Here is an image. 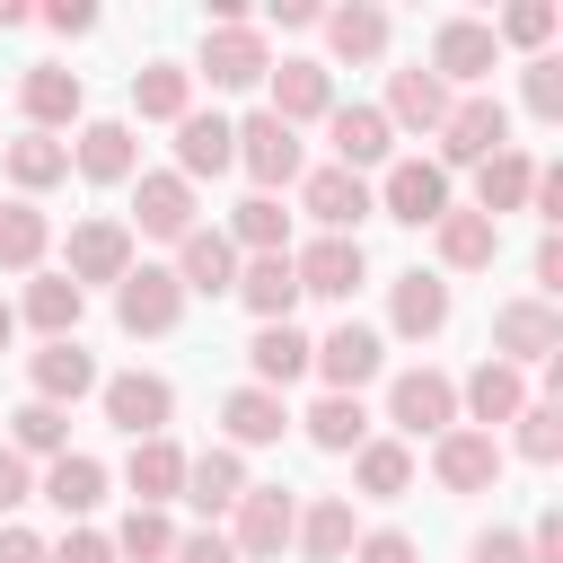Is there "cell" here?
<instances>
[{"label": "cell", "mask_w": 563, "mask_h": 563, "mask_svg": "<svg viewBox=\"0 0 563 563\" xmlns=\"http://www.w3.org/2000/svg\"><path fill=\"white\" fill-rule=\"evenodd\" d=\"M79 308H88V290H79L70 273H35V282H26V325H35L44 343H70V334H79Z\"/></svg>", "instance_id": "d6a6232c"}, {"label": "cell", "mask_w": 563, "mask_h": 563, "mask_svg": "<svg viewBox=\"0 0 563 563\" xmlns=\"http://www.w3.org/2000/svg\"><path fill=\"white\" fill-rule=\"evenodd\" d=\"M519 97H528V114H537V123H563V62H554V53H537V62L519 70Z\"/></svg>", "instance_id": "c3c4849f"}, {"label": "cell", "mask_w": 563, "mask_h": 563, "mask_svg": "<svg viewBox=\"0 0 563 563\" xmlns=\"http://www.w3.org/2000/svg\"><path fill=\"white\" fill-rule=\"evenodd\" d=\"M449 106H457V97H449L431 70H396L378 114H387V132H396V123H405V132H440V123H449Z\"/></svg>", "instance_id": "cb8c5ba5"}, {"label": "cell", "mask_w": 563, "mask_h": 563, "mask_svg": "<svg viewBox=\"0 0 563 563\" xmlns=\"http://www.w3.org/2000/svg\"><path fill=\"white\" fill-rule=\"evenodd\" d=\"M18 106H26V123H35V132H62V123H79L88 88H79V70H62V62H35V70L18 79Z\"/></svg>", "instance_id": "ac0fdd59"}, {"label": "cell", "mask_w": 563, "mask_h": 563, "mask_svg": "<svg viewBox=\"0 0 563 563\" xmlns=\"http://www.w3.org/2000/svg\"><path fill=\"white\" fill-rule=\"evenodd\" d=\"M53 563H114V545H106L97 528H70V537L53 545Z\"/></svg>", "instance_id": "db71d44e"}, {"label": "cell", "mask_w": 563, "mask_h": 563, "mask_svg": "<svg viewBox=\"0 0 563 563\" xmlns=\"http://www.w3.org/2000/svg\"><path fill=\"white\" fill-rule=\"evenodd\" d=\"M194 79H211V88H255V79H273V53H264V35L255 26H202V70Z\"/></svg>", "instance_id": "8fae6325"}, {"label": "cell", "mask_w": 563, "mask_h": 563, "mask_svg": "<svg viewBox=\"0 0 563 563\" xmlns=\"http://www.w3.org/2000/svg\"><path fill=\"white\" fill-rule=\"evenodd\" d=\"M369 202H378L387 220H405V229H440V211H449V167H440V158H396Z\"/></svg>", "instance_id": "277c9868"}, {"label": "cell", "mask_w": 563, "mask_h": 563, "mask_svg": "<svg viewBox=\"0 0 563 563\" xmlns=\"http://www.w3.org/2000/svg\"><path fill=\"white\" fill-rule=\"evenodd\" d=\"M563 352V317H554V299H501L493 308V361H554Z\"/></svg>", "instance_id": "52a82bcc"}, {"label": "cell", "mask_w": 563, "mask_h": 563, "mask_svg": "<svg viewBox=\"0 0 563 563\" xmlns=\"http://www.w3.org/2000/svg\"><path fill=\"white\" fill-rule=\"evenodd\" d=\"M299 211H308L325 238H352L378 202H369V176H352V167H317V176H299Z\"/></svg>", "instance_id": "9c48e42d"}, {"label": "cell", "mask_w": 563, "mask_h": 563, "mask_svg": "<svg viewBox=\"0 0 563 563\" xmlns=\"http://www.w3.org/2000/svg\"><path fill=\"white\" fill-rule=\"evenodd\" d=\"M238 299L255 308V325H290V308H299L290 255H246V264H238Z\"/></svg>", "instance_id": "603a6c76"}, {"label": "cell", "mask_w": 563, "mask_h": 563, "mask_svg": "<svg viewBox=\"0 0 563 563\" xmlns=\"http://www.w3.org/2000/svg\"><path fill=\"white\" fill-rule=\"evenodd\" d=\"M132 114H141V123H185V114H194V70L141 62V70H132Z\"/></svg>", "instance_id": "4dcf8cb0"}, {"label": "cell", "mask_w": 563, "mask_h": 563, "mask_svg": "<svg viewBox=\"0 0 563 563\" xmlns=\"http://www.w3.org/2000/svg\"><path fill=\"white\" fill-rule=\"evenodd\" d=\"M35 493H44L62 519H88V510L106 501V466H97V457H79V449H62V457L44 466V484H35Z\"/></svg>", "instance_id": "d590c367"}, {"label": "cell", "mask_w": 563, "mask_h": 563, "mask_svg": "<svg viewBox=\"0 0 563 563\" xmlns=\"http://www.w3.org/2000/svg\"><path fill=\"white\" fill-rule=\"evenodd\" d=\"M238 167L255 176V194L299 185V132H290V123H273V114H246V123H238Z\"/></svg>", "instance_id": "7c38bea8"}, {"label": "cell", "mask_w": 563, "mask_h": 563, "mask_svg": "<svg viewBox=\"0 0 563 563\" xmlns=\"http://www.w3.org/2000/svg\"><path fill=\"white\" fill-rule=\"evenodd\" d=\"M457 405L475 413L466 431H501V422H519V405H528V378H519L510 361H493V352H484V361H475V378L457 387Z\"/></svg>", "instance_id": "e0dca14e"}, {"label": "cell", "mask_w": 563, "mask_h": 563, "mask_svg": "<svg viewBox=\"0 0 563 563\" xmlns=\"http://www.w3.org/2000/svg\"><path fill=\"white\" fill-rule=\"evenodd\" d=\"M44 26H53V35H88V26H97V9H88V0H53V9H44Z\"/></svg>", "instance_id": "6f0895ef"}, {"label": "cell", "mask_w": 563, "mask_h": 563, "mask_svg": "<svg viewBox=\"0 0 563 563\" xmlns=\"http://www.w3.org/2000/svg\"><path fill=\"white\" fill-rule=\"evenodd\" d=\"M493 150H510V106H501L493 88H475V97H457L449 123H440V167H484Z\"/></svg>", "instance_id": "6da1fadb"}, {"label": "cell", "mask_w": 563, "mask_h": 563, "mask_svg": "<svg viewBox=\"0 0 563 563\" xmlns=\"http://www.w3.org/2000/svg\"><path fill=\"white\" fill-rule=\"evenodd\" d=\"M238 493H246V457H238V449H202V457H185V501H194L202 519L238 510Z\"/></svg>", "instance_id": "f546056e"}, {"label": "cell", "mask_w": 563, "mask_h": 563, "mask_svg": "<svg viewBox=\"0 0 563 563\" xmlns=\"http://www.w3.org/2000/svg\"><path fill=\"white\" fill-rule=\"evenodd\" d=\"M352 484H361V501H405L413 493V449L405 440H361L352 449Z\"/></svg>", "instance_id": "e575fe53"}, {"label": "cell", "mask_w": 563, "mask_h": 563, "mask_svg": "<svg viewBox=\"0 0 563 563\" xmlns=\"http://www.w3.org/2000/svg\"><path fill=\"white\" fill-rule=\"evenodd\" d=\"M123 484L141 493V510H158V501H176L185 493V449L158 431V440H132V466H123Z\"/></svg>", "instance_id": "836d02e7"}, {"label": "cell", "mask_w": 563, "mask_h": 563, "mask_svg": "<svg viewBox=\"0 0 563 563\" xmlns=\"http://www.w3.org/2000/svg\"><path fill=\"white\" fill-rule=\"evenodd\" d=\"M9 449H18V457H62V449H70V413L26 396V405L9 413Z\"/></svg>", "instance_id": "ee69618b"}, {"label": "cell", "mask_w": 563, "mask_h": 563, "mask_svg": "<svg viewBox=\"0 0 563 563\" xmlns=\"http://www.w3.org/2000/svg\"><path fill=\"white\" fill-rule=\"evenodd\" d=\"M431 238H440V264H449V273H484V264L501 255V220H484V211H457V202L440 211V229H431Z\"/></svg>", "instance_id": "484cf974"}, {"label": "cell", "mask_w": 563, "mask_h": 563, "mask_svg": "<svg viewBox=\"0 0 563 563\" xmlns=\"http://www.w3.org/2000/svg\"><path fill=\"white\" fill-rule=\"evenodd\" d=\"M308 352H317V343H308L299 325H255V343H246V369H255V378H246V387H273V396H282L290 378H308Z\"/></svg>", "instance_id": "4316f807"}, {"label": "cell", "mask_w": 563, "mask_h": 563, "mask_svg": "<svg viewBox=\"0 0 563 563\" xmlns=\"http://www.w3.org/2000/svg\"><path fill=\"white\" fill-rule=\"evenodd\" d=\"M220 167H238V123L229 114H185L176 123V176L194 185V176H220Z\"/></svg>", "instance_id": "7402d4cb"}, {"label": "cell", "mask_w": 563, "mask_h": 563, "mask_svg": "<svg viewBox=\"0 0 563 563\" xmlns=\"http://www.w3.org/2000/svg\"><path fill=\"white\" fill-rule=\"evenodd\" d=\"M563 18H554V0H519V9H501V26H493V44H528V53H545V35H554Z\"/></svg>", "instance_id": "7dc6e473"}, {"label": "cell", "mask_w": 563, "mask_h": 563, "mask_svg": "<svg viewBox=\"0 0 563 563\" xmlns=\"http://www.w3.org/2000/svg\"><path fill=\"white\" fill-rule=\"evenodd\" d=\"M325 132H334V167H352V176H361V167H378V158L396 150V132H387V114H378V106H334V114H325Z\"/></svg>", "instance_id": "d4e9b609"}, {"label": "cell", "mask_w": 563, "mask_h": 563, "mask_svg": "<svg viewBox=\"0 0 563 563\" xmlns=\"http://www.w3.org/2000/svg\"><path fill=\"white\" fill-rule=\"evenodd\" d=\"M431 475H440V493H493L501 484V440L457 422V431L431 440Z\"/></svg>", "instance_id": "30bf717a"}, {"label": "cell", "mask_w": 563, "mask_h": 563, "mask_svg": "<svg viewBox=\"0 0 563 563\" xmlns=\"http://www.w3.org/2000/svg\"><path fill=\"white\" fill-rule=\"evenodd\" d=\"M528 185H537V158H528V150H493V158L475 167V211H484V220L528 211Z\"/></svg>", "instance_id": "1f68e13d"}, {"label": "cell", "mask_w": 563, "mask_h": 563, "mask_svg": "<svg viewBox=\"0 0 563 563\" xmlns=\"http://www.w3.org/2000/svg\"><path fill=\"white\" fill-rule=\"evenodd\" d=\"M194 211H202V202H194V185H185L176 167H158V176H141V194H132V220H141V238H167V246L202 229Z\"/></svg>", "instance_id": "5bb4252c"}, {"label": "cell", "mask_w": 563, "mask_h": 563, "mask_svg": "<svg viewBox=\"0 0 563 563\" xmlns=\"http://www.w3.org/2000/svg\"><path fill=\"white\" fill-rule=\"evenodd\" d=\"M220 422H229V449H264V440L290 431V405L273 387H229L220 396Z\"/></svg>", "instance_id": "f1b7e54d"}, {"label": "cell", "mask_w": 563, "mask_h": 563, "mask_svg": "<svg viewBox=\"0 0 563 563\" xmlns=\"http://www.w3.org/2000/svg\"><path fill=\"white\" fill-rule=\"evenodd\" d=\"M70 158H79V176H88V185H123V176L141 167V150H132V123H88Z\"/></svg>", "instance_id": "f35d334b"}, {"label": "cell", "mask_w": 563, "mask_h": 563, "mask_svg": "<svg viewBox=\"0 0 563 563\" xmlns=\"http://www.w3.org/2000/svg\"><path fill=\"white\" fill-rule=\"evenodd\" d=\"M264 114H273V123H290V132H299V123H317V114H334V70H325V62H282V70H273V106H264Z\"/></svg>", "instance_id": "d6986e66"}, {"label": "cell", "mask_w": 563, "mask_h": 563, "mask_svg": "<svg viewBox=\"0 0 563 563\" xmlns=\"http://www.w3.org/2000/svg\"><path fill=\"white\" fill-rule=\"evenodd\" d=\"M132 273V229L123 220H79L70 229V282L88 290V282H123Z\"/></svg>", "instance_id": "ffe728a7"}, {"label": "cell", "mask_w": 563, "mask_h": 563, "mask_svg": "<svg viewBox=\"0 0 563 563\" xmlns=\"http://www.w3.org/2000/svg\"><path fill=\"white\" fill-rule=\"evenodd\" d=\"M308 369L325 378V396H361V387L387 369V343H378L369 325H352V317H343V325H334V334L308 352Z\"/></svg>", "instance_id": "ba28073f"}, {"label": "cell", "mask_w": 563, "mask_h": 563, "mask_svg": "<svg viewBox=\"0 0 563 563\" xmlns=\"http://www.w3.org/2000/svg\"><path fill=\"white\" fill-rule=\"evenodd\" d=\"M387 325H396L405 343H431V334L449 325V282H440V273H422V264H413V273H396V299H387Z\"/></svg>", "instance_id": "44dd1931"}, {"label": "cell", "mask_w": 563, "mask_h": 563, "mask_svg": "<svg viewBox=\"0 0 563 563\" xmlns=\"http://www.w3.org/2000/svg\"><path fill=\"white\" fill-rule=\"evenodd\" d=\"M176 317H185V290H176L167 264H132V273L114 282V325H123V334H167Z\"/></svg>", "instance_id": "8992f818"}, {"label": "cell", "mask_w": 563, "mask_h": 563, "mask_svg": "<svg viewBox=\"0 0 563 563\" xmlns=\"http://www.w3.org/2000/svg\"><path fill=\"white\" fill-rule=\"evenodd\" d=\"M167 563H238V545L220 537V528H194V537H176V554Z\"/></svg>", "instance_id": "f907efd6"}, {"label": "cell", "mask_w": 563, "mask_h": 563, "mask_svg": "<svg viewBox=\"0 0 563 563\" xmlns=\"http://www.w3.org/2000/svg\"><path fill=\"white\" fill-rule=\"evenodd\" d=\"M528 563H563V510H545V519L528 528Z\"/></svg>", "instance_id": "11a10c76"}, {"label": "cell", "mask_w": 563, "mask_h": 563, "mask_svg": "<svg viewBox=\"0 0 563 563\" xmlns=\"http://www.w3.org/2000/svg\"><path fill=\"white\" fill-rule=\"evenodd\" d=\"M9 334H18V308H9V299H0V352H9Z\"/></svg>", "instance_id": "94428289"}, {"label": "cell", "mask_w": 563, "mask_h": 563, "mask_svg": "<svg viewBox=\"0 0 563 563\" xmlns=\"http://www.w3.org/2000/svg\"><path fill=\"white\" fill-rule=\"evenodd\" d=\"M106 545H114V563H167V554H176V528H167V510H141V501H132Z\"/></svg>", "instance_id": "f6af8a7d"}, {"label": "cell", "mask_w": 563, "mask_h": 563, "mask_svg": "<svg viewBox=\"0 0 563 563\" xmlns=\"http://www.w3.org/2000/svg\"><path fill=\"white\" fill-rule=\"evenodd\" d=\"M44 246H53V220L35 211V202H0V273H35L44 264Z\"/></svg>", "instance_id": "60d3db41"}, {"label": "cell", "mask_w": 563, "mask_h": 563, "mask_svg": "<svg viewBox=\"0 0 563 563\" xmlns=\"http://www.w3.org/2000/svg\"><path fill=\"white\" fill-rule=\"evenodd\" d=\"M229 246H246V255H290V211H282V194H246L238 220H229Z\"/></svg>", "instance_id": "7bdbcfd3"}, {"label": "cell", "mask_w": 563, "mask_h": 563, "mask_svg": "<svg viewBox=\"0 0 563 563\" xmlns=\"http://www.w3.org/2000/svg\"><path fill=\"white\" fill-rule=\"evenodd\" d=\"M510 440H519L528 466H554V457H563V405H537V396H528L519 422H510Z\"/></svg>", "instance_id": "bcb514c9"}, {"label": "cell", "mask_w": 563, "mask_h": 563, "mask_svg": "<svg viewBox=\"0 0 563 563\" xmlns=\"http://www.w3.org/2000/svg\"><path fill=\"white\" fill-rule=\"evenodd\" d=\"M273 18H282V26H317L325 9H317V0H273Z\"/></svg>", "instance_id": "91938a15"}, {"label": "cell", "mask_w": 563, "mask_h": 563, "mask_svg": "<svg viewBox=\"0 0 563 563\" xmlns=\"http://www.w3.org/2000/svg\"><path fill=\"white\" fill-rule=\"evenodd\" d=\"M466 563H528V537H510V528H484V537L466 545Z\"/></svg>", "instance_id": "816d5d0a"}, {"label": "cell", "mask_w": 563, "mask_h": 563, "mask_svg": "<svg viewBox=\"0 0 563 563\" xmlns=\"http://www.w3.org/2000/svg\"><path fill=\"white\" fill-rule=\"evenodd\" d=\"M317 26H325V44H334V62H378V53H387V9H378V0L325 9Z\"/></svg>", "instance_id": "74e56055"}, {"label": "cell", "mask_w": 563, "mask_h": 563, "mask_svg": "<svg viewBox=\"0 0 563 563\" xmlns=\"http://www.w3.org/2000/svg\"><path fill=\"white\" fill-rule=\"evenodd\" d=\"M493 53H501V44H493V26H484V18H449V26L431 35V79H440V88H449V79H457V88H475V79L493 70Z\"/></svg>", "instance_id": "9a60e30c"}, {"label": "cell", "mask_w": 563, "mask_h": 563, "mask_svg": "<svg viewBox=\"0 0 563 563\" xmlns=\"http://www.w3.org/2000/svg\"><path fill=\"white\" fill-rule=\"evenodd\" d=\"M290 273H299V299H352L369 282V255H361V238H317L290 255Z\"/></svg>", "instance_id": "4fadbf2b"}, {"label": "cell", "mask_w": 563, "mask_h": 563, "mask_svg": "<svg viewBox=\"0 0 563 563\" xmlns=\"http://www.w3.org/2000/svg\"><path fill=\"white\" fill-rule=\"evenodd\" d=\"M26 378H35V405H79V396L97 387V361H88L79 334H70V343H44V352L26 361Z\"/></svg>", "instance_id": "83f0119b"}, {"label": "cell", "mask_w": 563, "mask_h": 563, "mask_svg": "<svg viewBox=\"0 0 563 563\" xmlns=\"http://www.w3.org/2000/svg\"><path fill=\"white\" fill-rule=\"evenodd\" d=\"M97 396H106V422H114L123 440H158V431H167V413H176V387H167L158 369L97 378Z\"/></svg>", "instance_id": "5b68a950"}, {"label": "cell", "mask_w": 563, "mask_h": 563, "mask_svg": "<svg viewBox=\"0 0 563 563\" xmlns=\"http://www.w3.org/2000/svg\"><path fill=\"white\" fill-rule=\"evenodd\" d=\"M563 290V238H537V299Z\"/></svg>", "instance_id": "680465c9"}, {"label": "cell", "mask_w": 563, "mask_h": 563, "mask_svg": "<svg viewBox=\"0 0 563 563\" xmlns=\"http://www.w3.org/2000/svg\"><path fill=\"white\" fill-rule=\"evenodd\" d=\"M352 563H422V545L405 528H369V537H352Z\"/></svg>", "instance_id": "681fc988"}, {"label": "cell", "mask_w": 563, "mask_h": 563, "mask_svg": "<svg viewBox=\"0 0 563 563\" xmlns=\"http://www.w3.org/2000/svg\"><path fill=\"white\" fill-rule=\"evenodd\" d=\"M0 563H53V545L35 528H0Z\"/></svg>", "instance_id": "9f6ffc18"}, {"label": "cell", "mask_w": 563, "mask_h": 563, "mask_svg": "<svg viewBox=\"0 0 563 563\" xmlns=\"http://www.w3.org/2000/svg\"><path fill=\"white\" fill-rule=\"evenodd\" d=\"M176 290H202V299H229V290H238V246H229V229L176 238Z\"/></svg>", "instance_id": "2e32d148"}, {"label": "cell", "mask_w": 563, "mask_h": 563, "mask_svg": "<svg viewBox=\"0 0 563 563\" xmlns=\"http://www.w3.org/2000/svg\"><path fill=\"white\" fill-rule=\"evenodd\" d=\"M290 528H299V501H290L282 484H246L238 510H229V545H238V563H273V554L290 545Z\"/></svg>", "instance_id": "7a4b0ae2"}, {"label": "cell", "mask_w": 563, "mask_h": 563, "mask_svg": "<svg viewBox=\"0 0 563 563\" xmlns=\"http://www.w3.org/2000/svg\"><path fill=\"white\" fill-rule=\"evenodd\" d=\"M299 422H308V449H325V457H352V449L369 440V413H361V396H317Z\"/></svg>", "instance_id": "ab89813d"}, {"label": "cell", "mask_w": 563, "mask_h": 563, "mask_svg": "<svg viewBox=\"0 0 563 563\" xmlns=\"http://www.w3.org/2000/svg\"><path fill=\"white\" fill-rule=\"evenodd\" d=\"M18 501H35V475H26L18 449H0V510H18Z\"/></svg>", "instance_id": "f5cc1de1"}, {"label": "cell", "mask_w": 563, "mask_h": 563, "mask_svg": "<svg viewBox=\"0 0 563 563\" xmlns=\"http://www.w3.org/2000/svg\"><path fill=\"white\" fill-rule=\"evenodd\" d=\"M352 537H361V528H352V501H343V493L308 501V510H299V528H290V545H299L308 563H343V554H352Z\"/></svg>", "instance_id": "8d00e7d4"}, {"label": "cell", "mask_w": 563, "mask_h": 563, "mask_svg": "<svg viewBox=\"0 0 563 563\" xmlns=\"http://www.w3.org/2000/svg\"><path fill=\"white\" fill-rule=\"evenodd\" d=\"M62 176H70V150H62L53 132H18V141H9V185H18V202L44 194V185H62Z\"/></svg>", "instance_id": "b9f144b4"}, {"label": "cell", "mask_w": 563, "mask_h": 563, "mask_svg": "<svg viewBox=\"0 0 563 563\" xmlns=\"http://www.w3.org/2000/svg\"><path fill=\"white\" fill-rule=\"evenodd\" d=\"M387 422H396L405 440L457 431V378H449V369H405V378L387 387Z\"/></svg>", "instance_id": "3957f363"}]
</instances>
